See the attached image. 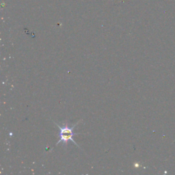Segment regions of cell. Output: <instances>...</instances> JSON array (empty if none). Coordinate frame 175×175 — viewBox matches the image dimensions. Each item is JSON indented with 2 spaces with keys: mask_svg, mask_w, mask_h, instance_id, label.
Returning a JSON list of instances; mask_svg holds the SVG:
<instances>
[{
  "mask_svg": "<svg viewBox=\"0 0 175 175\" xmlns=\"http://www.w3.org/2000/svg\"><path fill=\"white\" fill-rule=\"evenodd\" d=\"M80 121H79L78 123H77L75 124L74 126H69L68 125H64L63 126H60V125H58L57 123H55L56 125H57L58 129H59V133H58V136H59V141L57 142L56 145H58L60 143H63L64 144H67L68 143V142H72L73 144H75V145H77L78 147L79 146H78V144H77L75 142L73 139H72V137L73 135H77V133H76L74 132V128H75V126H77L78 125V123Z\"/></svg>",
  "mask_w": 175,
  "mask_h": 175,
  "instance_id": "obj_1",
  "label": "cell"
}]
</instances>
